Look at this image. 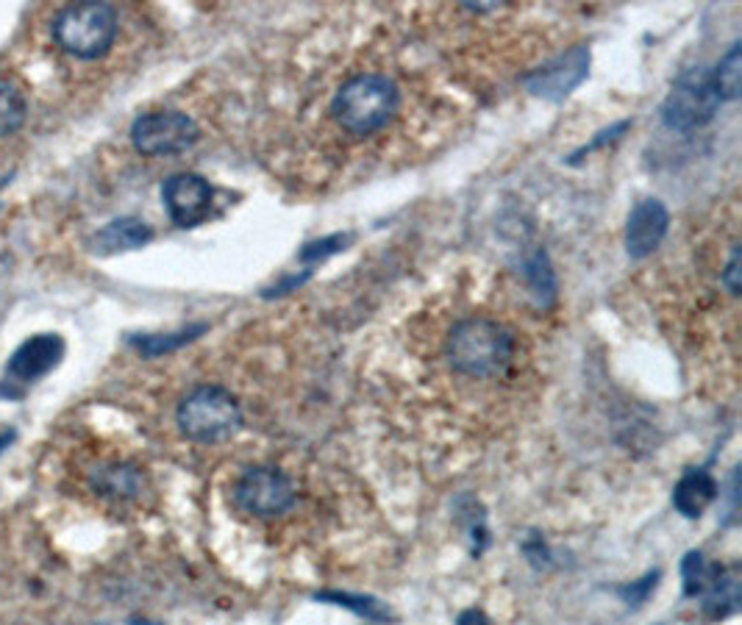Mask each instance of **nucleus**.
<instances>
[{
	"mask_svg": "<svg viewBox=\"0 0 742 625\" xmlns=\"http://www.w3.org/2000/svg\"><path fill=\"white\" fill-rule=\"evenodd\" d=\"M514 334L492 317H464L448 334V361L467 378H498L514 361Z\"/></svg>",
	"mask_w": 742,
	"mask_h": 625,
	"instance_id": "nucleus-1",
	"label": "nucleus"
},
{
	"mask_svg": "<svg viewBox=\"0 0 742 625\" xmlns=\"http://www.w3.org/2000/svg\"><path fill=\"white\" fill-rule=\"evenodd\" d=\"M401 106V93L396 81L378 73L353 75L337 89L331 100V114L342 131L353 137H367L396 118Z\"/></svg>",
	"mask_w": 742,
	"mask_h": 625,
	"instance_id": "nucleus-2",
	"label": "nucleus"
},
{
	"mask_svg": "<svg viewBox=\"0 0 742 625\" xmlns=\"http://www.w3.org/2000/svg\"><path fill=\"white\" fill-rule=\"evenodd\" d=\"M175 422L186 440L215 445V442H226L240 433L245 420H242V406L226 387L204 384L195 387L179 403Z\"/></svg>",
	"mask_w": 742,
	"mask_h": 625,
	"instance_id": "nucleus-3",
	"label": "nucleus"
},
{
	"mask_svg": "<svg viewBox=\"0 0 742 625\" xmlns=\"http://www.w3.org/2000/svg\"><path fill=\"white\" fill-rule=\"evenodd\" d=\"M118 37V12L109 3H73L53 17V39L75 59H100Z\"/></svg>",
	"mask_w": 742,
	"mask_h": 625,
	"instance_id": "nucleus-4",
	"label": "nucleus"
},
{
	"mask_svg": "<svg viewBox=\"0 0 742 625\" xmlns=\"http://www.w3.org/2000/svg\"><path fill=\"white\" fill-rule=\"evenodd\" d=\"M720 103L718 89L711 84V70L693 68L676 78L673 89L662 103V123L670 131H695L711 123Z\"/></svg>",
	"mask_w": 742,
	"mask_h": 625,
	"instance_id": "nucleus-5",
	"label": "nucleus"
},
{
	"mask_svg": "<svg viewBox=\"0 0 742 625\" xmlns=\"http://www.w3.org/2000/svg\"><path fill=\"white\" fill-rule=\"evenodd\" d=\"M234 506L242 514L259 517V520H272L279 514H287L295 506V483L290 481L287 473L279 467H247L240 478H236L234 489H231Z\"/></svg>",
	"mask_w": 742,
	"mask_h": 625,
	"instance_id": "nucleus-6",
	"label": "nucleus"
},
{
	"mask_svg": "<svg viewBox=\"0 0 742 625\" xmlns=\"http://www.w3.org/2000/svg\"><path fill=\"white\" fill-rule=\"evenodd\" d=\"M198 137V123L184 112H148L131 125V143L143 156L184 154Z\"/></svg>",
	"mask_w": 742,
	"mask_h": 625,
	"instance_id": "nucleus-7",
	"label": "nucleus"
},
{
	"mask_svg": "<svg viewBox=\"0 0 742 625\" xmlns=\"http://www.w3.org/2000/svg\"><path fill=\"white\" fill-rule=\"evenodd\" d=\"M589 73V48L587 45H575L562 57L551 59L539 70L526 75L528 93L545 100H562L573 93Z\"/></svg>",
	"mask_w": 742,
	"mask_h": 625,
	"instance_id": "nucleus-8",
	"label": "nucleus"
},
{
	"mask_svg": "<svg viewBox=\"0 0 742 625\" xmlns=\"http://www.w3.org/2000/svg\"><path fill=\"white\" fill-rule=\"evenodd\" d=\"M161 200H165L170 220L179 229H195L209 217L211 186L209 181L195 173L170 175L161 186Z\"/></svg>",
	"mask_w": 742,
	"mask_h": 625,
	"instance_id": "nucleus-9",
	"label": "nucleus"
},
{
	"mask_svg": "<svg viewBox=\"0 0 742 625\" xmlns=\"http://www.w3.org/2000/svg\"><path fill=\"white\" fill-rule=\"evenodd\" d=\"M670 229V215L662 200H640L625 223V250L631 259H645L662 245Z\"/></svg>",
	"mask_w": 742,
	"mask_h": 625,
	"instance_id": "nucleus-10",
	"label": "nucleus"
},
{
	"mask_svg": "<svg viewBox=\"0 0 742 625\" xmlns=\"http://www.w3.org/2000/svg\"><path fill=\"white\" fill-rule=\"evenodd\" d=\"M64 340L59 334H34L25 340L7 365V376L14 381H37L48 376L64 356Z\"/></svg>",
	"mask_w": 742,
	"mask_h": 625,
	"instance_id": "nucleus-11",
	"label": "nucleus"
},
{
	"mask_svg": "<svg viewBox=\"0 0 742 625\" xmlns=\"http://www.w3.org/2000/svg\"><path fill=\"white\" fill-rule=\"evenodd\" d=\"M718 492L720 487L709 470L690 467L673 487V508L686 520H698L701 514L715 503Z\"/></svg>",
	"mask_w": 742,
	"mask_h": 625,
	"instance_id": "nucleus-12",
	"label": "nucleus"
},
{
	"mask_svg": "<svg viewBox=\"0 0 742 625\" xmlns=\"http://www.w3.org/2000/svg\"><path fill=\"white\" fill-rule=\"evenodd\" d=\"M150 240H154V231H150L148 223H143L139 217H120V220L104 225L98 234H93L89 248L100 256H112L123 254V250L143 248Z\"/></svg>",
	"mask_w": 742,
	"mask_h": 625,
	"instance_id": "nucleus-13",
	"label": "nucleus"
},
{
	"mask_svg": "<svg viewBox=\"0 0 742 625\" xmlns=\"http://www.w3.org/2000/svg\"><path fill=\"white\" fill-rule=\"evenodd\" d=\"M93 487L98 495L114 501H134L145 487V476L131 465H104L93 473Z\"/></svg>",
	"mask_w": 742,
	"mask_h": 625,
	"instance_id": "nucleus-14",
	"label": "nucleus"
},
{
	"mask_svg": "<svg viewBox=\"0 0 742 625\" xmlns=\"http://www.w3.org/2000/svg\"><path fill=\"white\" fill-rule=\"evenodd\" d=\"M315 601L348 609V612H353L356 617H365L367 623H390V620H396V614L390 612V606L378 601V598H373V595H353V592H340V589H323V592H315Z\"/></svg>",
	"mask_w": 742,
	"mask_h": 625,
	"instance_id": "nucleus-15",
	"label": "nucleus"
},
{
	"mask_svg": "<svg viewBox=\"0 0 742 625\" xmlns=\"http://www.w3.org/2000/svg\"><path fill=\"white\" fill-rule=\"evenodd\" d=\"M523 275H526L528 292L534 295L537 306L548 309L557 301V273H554L551 261L545 250H534L523 265Z\"/></svg>",
	"mask_w": 742,
	"mask_h": 625,
	"instance_id": "nucleus-16",
	"label": "nucleus"
},
{
	"mask_svg": "<svg viewBox=\"0 0 742 625\" xmlns=\"http://www.w3.org/2000/svg\"><path fill=\"white\" fill-rule=\"evenodd\" d=\"M206 329H209V326L200 322V326H190V329L173 331V334H134L131 336V345L143 353L145 359H156V356H165V353H173L179 351V347L190 345V342L198 340Z\"/></svg>",
	"mask_w": 742,
	"mask_h": 625,
	"instance_id": "nucleus-17",
	"label": "nucleus"
},
{
	"mask_svg": "<svg viewBox=\"0 0 742 625\" xmlns=\"http://www.w3.org/2000/svg\"><path fill=\"white\" fill-rule=\"evenodd\" d=\"M720 573V564H709L701 551H690L681 562V578H684L686 598H701L706 589L715 584Z\"/></svg>",
	"mask_w": 742,
	"mask_h": 625,
	"instance_id": "nucleus-18",
	"label": "nucleus"
},
{
	"mask_svg": "<svg viewBox=\"0 0 742 625\" xmlns=\"http://www.w3.org/2000/svg\"><path fill=\"white\" fill-rule=\"evenodd\" d=\"M711 84L718 89L720 100H737L740 98V84H742V45L734 42L729 48L723 59L718 62V68L711 70Z\"/></svg>",
	"mask_w": 742,
	"mask_h": 625,
	"instance_id": "nucleus-19",
	"label": "nucleus"
},
{
	"mask_svg": "<svg viewBox=\"0 0 742 625\" xmlns=\"http://www.w3.org/2000/svg\"><path fill=\"white\" fill-rule=\"evenodd\" d=\"M25 123V98L17 84L0 81V139L12 137Z\"/></svg>",
	"mask_w": 742,
	"mask_h": 625,
	"instance_id": "nucleus-20",
	"label": "nucleus"
},
{
	"mask_svg": "<svg viewBox=\"0 0 742 625\" xmlns=\"http://www.w3.org/2000/svg\"><path fill=\"white\" fill-rule=\"evenodd\" d=\"M659 576H662L659 569H650V573H645L640 581L623 584V587H618L615 592H618V598L625 603V606L640 609L645 601H648V595L656 589V584H659Z\"/></svg>",
	"mask_w": 742,
	"mask_h": 625,
	"instance_id": "nucleus-21",
	"label": "nucleus"
},
{
	"mask_svg": "<svg viewBox=\"0 0 742 625\" xmlns=\"http://www.w3.org/2000/svg\"><path fill=\"white\" fill-rule=\"evenodd\" d=\"M345 242H348V234H334V236H326V240H320V242H309V245L301 250V261L328 259L331 254H340V250L345 248Z\"/></svg>",
	"mask_w": 742,
	"mask_h": 625,
	"instance_id": "nucleus-22",
	"label": "nucleus"
},
{
	"mask_svg": "<svg viewBox=\"0 0 742 625\" xmlns=\"http://www.w3.org/2000/svg\"><path fill=\"white\" fill-rule=\"evenodd\" d=\"M723 284L726 290H729V295H740V245H731V254H729V265H726L723 270Z\"/></svg>",
	"mask_w": 742,
	"mask_h": 625,
	"instance_id": "nucleus-23",
	"label": "nucleus"
},
{
	"mask_svg": "<svg viewBox=\"0 0 742 625\" xmlns=\"http://www.w3.org/2000/svg\"><path fill=\"white\" fill-rule=\"evenodd\" d=\"M625 128H629V123H625V120H623V123L612 125V128H609V131H600L598 137H595V139H593V143H589V145H584V148H582V150H575V154H573V156H570V161H575V159H579V156L589 154V150L600 148V145H607V143H612V139H615V137H618V134H623V131H625Z\"/></svg>",
	"mask_w": 742,
	"mask_h": 625,
	"instance_id": "nucleus-24",
	"label": "nucleus"
},
{
	"mask_svg": "<svg viewBox=\"0 0 742 625\" xmlns=\"http://www.w3.org/2000/svg\"><path fill=\"white\" fill-rule=\"evenodd\" d=\"M309 270L306 273H301V275H290L287 281H281V284H276L272 290H267V295H284V292H292V290H297L301 284H306L309 281Z\"/></svg>",
	"mask_w": 742,
	"mask_h": 625,
	"instance_id": "nucleus-25",
	"label": "nucleus"
},
{
	"mask_svg": "<svg viewBox=\"0 0 742 625\" xmlns=\"http://www.w3.org/2000/svg\"><path fill=\"white\" fill-rule=\"evenodd\" d=\"M457 625H492V623H489V617L482 609H464L457 617Z\"/></svg>",
	"mask_w": 742,
	"mask_h": 625,
	"instance_id": "nucleus-26",
	"label": "nucleus"
},
{
	"mask_svg": "<svg viewBox=\"0 0 742 625\" xmlns=\"http://www.w3.org/2000/svg\"><path fill=\"white\" fill-rule=\"evenodd\" d=\"M14 440V431H7L3 437H0V451H3V445H9V442Z\"/></svg>",
	"mask_w": 742,
	"mask_h": 625,
	"instance_id": "nucleus-27",
	"label": "nucleus"
}]
</instances>
